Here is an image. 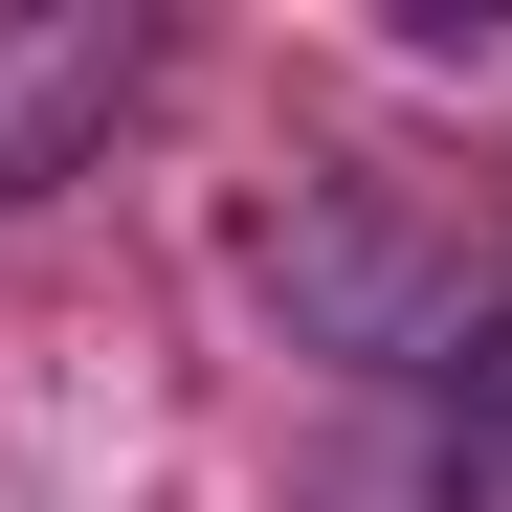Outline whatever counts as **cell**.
<instances>
[{"label": "cell", "mask_w": 512, "mask_h": 512, "mask_svg": "<svg viewBox=\"0 0 512 512\" xmlns=\"http://www.w3.org/2000/svg\"><path fill=\"white\" fill-rule=\"evenodd\" d=\"M423 512H512V290L423 334Z\"/></svg>", "instance_id": "7a4b0ae2"}, {"label": "cell", "mask_w": 512, "mask_h": 512, "mask_svg": "<svg viewBox=\"0 0 512 512\" xmlns=\"http://www.w3.org/2000/svg\"><path fill=\"white\" fill-rule=\"evenodd\" d=\"M134 90H156V23H134V0H0V201L90 179V156L134 134Z\"/></svg>", "instance_id": "6da1fadb"}]
</instances>
